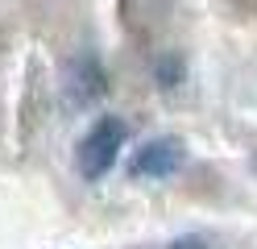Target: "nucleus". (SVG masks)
Here are the masks:
<instances>
[{
    "instance_id": "f257e3e1",
    "label": "nucleus",
    "mask_w": 257,
    "mask_h": 249,
    "mask_svg": "<svg viewBox=\"0 0 257 249\" xmlns=\"http://www.w3.org/2000/svg\"><path fill=\"white\" fill-rule=\"evenodd\" d=\"M124 141H128V125L120 121V116H95L91 129L75 145V171L87 183H100L112 166H116Z\"/></svg>"
},
{
    "instance_id": "f03ea898",
    "label": "nucleus",
    "mask_w": 257,
    "mask_h": 249,
    "mask_svg": "<svg viewBox=\"0 0 257 249\" xmlns=\"http://www.w3.org/2000/svg\"><path fill=\"white\" fill-rule=\"evenodd\" d=\"M183 162H187L183 137H174V133H158V137L141 141L133 149V158H128V175H133V179H170Z\"/></svg>"
},
{
    "instance_id": "7ed1b4c3",
    "label": "nucleus",
    "mask_w": 257,
    "mask_h": 249,
    "mask_svg": "<svg viewBox=\"0 0 257 249\" xmlns=\"http://www.w3.org/2000/svg\"><path fill=\"white\" fill-rule=\"evenodd\" d=\"M104 92H108V75H104V66H100V58H95L91 50L75 54L67 66H62V96H67L71 108H87Z\"/></svg>"
},
{
    "instance_id": "20e7f679",
    "label": "nucleus",
    "mask_w": 257,
    "mask_h": 249,
    "mask_svg": "<svg viewBox=\"0 0 257 249\" xmlns=\"http://www.w3.org/2000/svg\"><path fill=\"white\" fill-rule=\"evenodd\" d=\"M154 71H158V79H162V88H174V83H183V62L179 58H158V66H154Z\"/></svg>"
},
{
    "instance_id": "39448f33",
    "label": "nucleus",
    "mask_w": 257,
    "mask_h": 249,
    "mask_svg": "<svg viewBox=\"0 0 257 249\" xmlns=\"http://www.w3.org/2000/svg\"><path fill=\"white\" fill-rule=\"evenodd\" d=\"M174 249H203L199 237H187V241H174Z\"/></svg>"
}]
</instances>
